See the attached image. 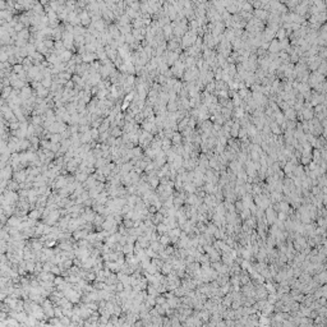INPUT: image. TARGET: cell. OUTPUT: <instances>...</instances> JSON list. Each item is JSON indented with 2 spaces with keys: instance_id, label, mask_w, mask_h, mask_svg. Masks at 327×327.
<instances>
[{
  "instance_id": "6da1fadb",
  "label": "cell",
  "mask_w": 327,
  "mask_h": 327,
  "mask_svg": "<svg viewBox=\"0 0 327 327\" xmlns=\"http://www.w3.org/2000/svg\"><path fill=\"white\" fill-rule=\"evenodd\" d=\"M254 10V16H256V18L257 19H266L267 17H268V14H267V12H266V9H253Z\"/></svg>"
},
{
  "instance_id": "7a4b0ae2",
  "label": "cell",
  "mask_w": 327,
  "mask_h": 327,
  "mask_svg": "<svg viewBox=\"0 0 327 327\" xmlns=\"http://www.w3.org/2000/svg\"><path fill=\"white\" fill-rule=\"evenodd\" d=\"M280 42L279 41H272L271 42V46H270V51H272V52H276V51H279L280 50Z\"/></svg>"
},
{
  "instance_id": "3957f363",
  "label": "cell",
  "mask_w": 327,
  "mask_h": 327,
  "mask_svg": "<svg viewBox=\"0 0 327 327\" xmlns=\"http://www.w3.org/2000/svg\"><path fill=\"white\" fill-rule=\"evenodd\" d=\"M285 32H286L285 30H280L279 32H277V35H276V36L279 37V38H284V36H285Z\"/></svg>"
}]
</instances>
